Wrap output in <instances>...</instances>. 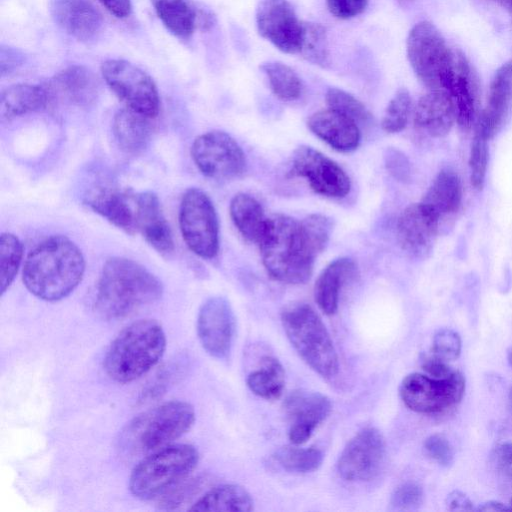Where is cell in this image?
<instances>
[{
  "mask_svg": "<svg viewBox=\"0 0 512 512\" xmlns=\"http://www.w3.org/2000/svg\"><path fill=\"white\" fill-rule=\"evenodd\" d=\"M428 457L443 467H448L454 459V451L448 439L442 434H433L424 442Z\"/></svg>",
  "mask_w": 512,
  "mask_h": 512,
  "instance_id": "ee69618b",
  "label": "cell"
},
{
  "mask_svg": "<svg viewBox=\"0 0 512 512\" xmlns=\"http://www.w3.org/2000/svg\"><path fill=\"white\" fill-rule=\"evenodd\" d=\"M163 294L161 281L141 264L124 257L108 259L101 271L95 310L105 320H117L156 302Z\"/></svg>",
  "mask_w": 512,
  "mask_h": 512,
  "instance_id": "3957f363",
  "label": "cell"
},
{
  "mask_svg": "<svg viewBox=\"0 0 512 512\" xmlns=\"http://www.w3.org/2000/svg\"><path fill=\"white\" fill-rule=\"evenodd\" d=\"M355 262L347 257L335 259L318 276L314 286V297L318 307L326 315L338 309L341 288L356 274Z\"/></svg>",
  "mask_w": 512,
  "mask_h": 512,
  "instance_id": "4316f807",
  "label": "cell"
},
{
  "mask_svg": "<svg viewBox=\"0 0 512 512\" xmlns=\"http://www.w3.org/2000/svg\"><path fill=\"white\" fill-rule=\"evenodd\" d=\"M479 511H510L511 508L496 501H489L483 503L481 506L477 508Z\"/></svg>",
  "mask_w": 512,
  "mask_h": 512,
  "instance_id": "f5cc1de1",
  "label": "cell"
},
{
  "mask_svg": "<svg viewBox=\"0 0 512 512\" xmlns=\"http://www.w3.org/2000/svg\"><path fill=\"white\" fill-rule=\"evenodd\" d=\"M199 452L191 444H170L142 458L129 478L131 494L141 500L162 497L196 468Z\"/></svg>",
  "mask_w": 512,
  "mask_h": 512,
  "instance_id": "52a82bcc",
  "label": "cell"
},
{
  "mask_svg": "<svg viewBox=\"0 0 512 512\" xmlns=\"http://www.w3.org/2000/svg\"><path fill=\"white\" fill-rule=\"evenodd\" d=\"M194 407L173 400L135 416L120 432L118 448L128 457L152 453L170 445L188 432L195 422Z\"/></svg>",
  "mask_w": 512,
  "mask_h": 512,
  "instance_id": "5b68a950",
  "label": "cell"
},
{
  "mask_svg": "<svg viewBox=\"0 0 512 512\" xmlns=\"http://www.w3.org/2000/svg\"><path fill=\"white\" fill-rule=\"evenodd\" d=\"M152 118L129 108L119 110L113 120V132L119 147L129 154H138L148 145Z\"/></svg>",
  "mask_w": 512,
  "mask_h": 512,
  "instance_id": "83f0119b",
  "label": "cell"
},
{
  "mask_svg": "<svg viewBox=\"0 0 512 512\" xmlns=\"http://www.w3.org/2000/svg\"><path fill=\"white\" fill-rule=\"evenodd\" d=\"M191 155L200 172L214 180L237 178L246 169L243 150L223 131L213 130L196 137Z\"/></svg>",
  "mask_w": 512,
  "mask_h": 512,
  "instance_id": "7c38bea8",
  "label": "cell"
},
{
  "mask_svg": "<svg viewBox=\"0 0 512 512\" xmlns=\"http://www.w3.org/2000/svg\"><path fill=\"white\" fill-rule=\"evenodd\" d=\"M490 137L484 128L477 123L471 143L469 156L470 181L476 190H482L488 166Z\"/></svg>",
  "mask_w": 512,
  "mask_h": 512,
  "instance_id": "ab89813d",
  "label": "cell"
},
{
  "mask_svg": "<svg viewBox=\"0 0 512 512\" xmlns=\"http://www.w3.org/2000/svg\"><path fill=\"white\" fill-rule=\"evenodd\" d=\"M158 18L173 35L188 39L198 28L199 9L192 0H151Z\"/></svg>",
  "mask_w": 512,
  "mask_h": 512,
  "instance_id": "4dcf8cb0",
  "label": "cell"
},
{
  "mask_svg": "<svg viewBox=\"0 0 512 512\" xmlns=\"http://www.w3.org/2000/svg\"><path fill=\"white\" fill-rule=\"evenodd\" d=\"M230 216L241 235L258 244L267 222L261 204L249 194L238 193L231 200Z\"/></svg>",
  "mask_w": 512,
  "mask_h": 512,
  "instance_id": "d6a6232c",
  "label": "cell"
},
{
  "mask_svg": "<svg viewBox=\"0 0 512 512\" xmlns=\"http://www.w3.org/2000/svg\"><path fill=\"white\" fill-rule=\"evenodd\" d=\"M291 173L306 179L316 193L330 198L345 197L350 179L332 159L310 146L298 147L292 158Z\"/></svg>",
  "mask_w": 512,
  "mask_h": 512,
  "instance_id": "9a60e30c",
  "label": "cell"
},
{
  "mask_svg": "<svg viewBox=\"0 0 512 512\" xmlns=\"http://www.w3.org/2000/svg\"><path fill=\"white\" fill-rule=\"evenodd\" d=\"M465 390V378L454 371L446 378L411 373L401 382L399 393L404 404L417 413L433 414L456 405Z\"/></svg>",
  "mask_w": 512,
  "mask_h": 512,
  "instance_id": "8fae6325",
  "label": "cell"
},
{
  "mask_svg": "<svg viewBox=\"0 0 512 512\" xmlns=\"http://www.w3.org/2000/svg\"><path fill=\"white\" fill-rule=\"evenodd\" d=\"M512 6V5H511Z\"/></svg>",
  "mask_w": 512,
  "mask_h": 512,
  "instance_id": "680465c9",
  "label": "cell"
},
{
  "mask_svg": "<svg viewBox=\"0 0 512 512\" xmlns=\"http://www.w3.org/2000/svg\"><path fill=\"white\" fill-rule=\"evenodd\" d=\"M440 218L422 202L406 207L396 225L401 248L417 258L427 257L435 244Z\"/></svg>",
  "mask_w": 512,
  "mask_h": 512,
  "instance_id": "ac0fdd59",
  "label": "cell"
},
{
  "mask_svg": "<svg viewBox=\"0 0 512 512\" xmlns=\"http://www.w3.org/2000/svg\"><path fill=\"white\" fill-rule=\"evenodd\" d=\"M446 506L450 511H471L474 509L471 500L461 491L451 492L447 496Z\"/></svg>",
  "mask_w": 512,
  "mask_h": 512,
  "instance_id": "816d5d0a",
  "label": "cell"
},
{
  "mask_svg": "<svg viewBox=\"0 0 512 512\" xmlns=\"http://www.w3.org/2000/svg\"><path fill=\"white\" fill-rule=\"evenodd\" d=\"M256 25L259 34L280 51L299 54L304 22L288 0H260L256 9Z\"/></svg>",
  "mask_w": 512,
  "mask_h": 512,
  "instance_id": "5bb4252c",
  "label": "cell"
},
{
  "mask_svg": "<svg viewBox=\"0 0 512 512\" xmlns=\"http://www.w3.org/2000/svg\"><path fill=\"white\" fill-rule=\"evenodd\" d=\"M495 459L498 467L512 480V443L498 445Z\"/></svg>",
  "mask_w": 512,
  "mask_h": 512,
  "instance_id": "681fc988",
  "label": "cell"
},
{
  "mask_svg": "<svg viewBox=\"0 0 512 512\" xmlns=\"http://www.w3.org/2000/svg\"><path fill=\"white\" fill-rule=\"evenodd\" d=\"M104 81L127 108L155 118L160 98L153 79L144 70L123 59H108L101 65Z\"/></svg>",
  "mask_w": 512,
  "mask_h": 512,
  "instance_id": "30bf717a",
  "label": "cell"
},
{
  "mask_svg": "<svg viewBox=\"0 0 512 512\" xmlns=\"http://www.w3.org/2000/svg\"><path fill=\"white\" fill-rule=\"evenodd\" d=\"M289 421L288 437L293 445H302L328 417L332 405L325 395L308 390H295L284 400Z\"/></svg>",
  "mask_w": 512,
  "mask_h": 512,
  "instance_id": "e0dca14e",
  "label": "cell"
},
{
  "mask_svg": "<svg viewBox=\"0 0 512 512\" xmlns=\"http://www.w3.org/2000/svg\"><path fill=\"white\" fill-rule=\"evenodd\" d=\"M48 107L55 105L86 108L99 94V82L95 74L83 65H70L56 73L44 85Z\"/></svg>",
  "mask_w": 512,
  "mask_h": 512,
  "instance_id": "d6986e66",
  "label": "cell"
},
{
  "mask_svg": "<svg viewBox=\"0 0 512 512\" xmlns=\"http://www.w3.org/2000/svg\"><path fill=\"white\" fill-rule=\"evenodd\" d=\"M386 454L385 440L375 428L359 431L346 444L337 463L339 475L350 482H365L375 478Z\"/></svg>",
  "mask_w": 512,
  "mask_h": 512,
  "instance_id": "4fadbf2b",
  "label": "cell"
},
{
  "mask_svg": "<svg viewBox=\"0 0 512 512\" xmlns=\"http://www.w3.org/2000/svg\"><path fill=\"white\" fill-rule=\"evenodd\" d=\"M510 504H511V505H510V508H511V510H512V499H511V503H510Z\"/></svg>",
  "mask_w": 512,
  "mask_h": 512,
  "instance_id": "6f0895ef",
  "label": "cell"
},
{
  "mask_svg": "<svg viewBox=\"0 0 512 512\" xmlns=\"http://www.w3.org/2000/svg\"><path fill=\"white\" fill-rule=\"evenodd\" d=\"M512 108V59L495 72L489 86L485 108L479 123L492 138L503 125Z\"/></svg>",
  "mask_w": 512,
  "mask_h": 512,
  "instance_id": "d4e9b609",
  "label": "cell"
},
{
  "mask_svg": "<svg viewBox=\"0 0 512 512\" xmlns=\"http://www.w3.org/2000/svg\"><path fill=\"white\" fill-rule=\"evenodd\" d=\"M421 202L440 219L456 213L462 202V186L458 175L450 169H442L432 181Z\"/></svg>",
  "mask_w": 512,
  "mask_h": 512,
  "instance_id": "f546056e",
  "label": "cell"
},
{
  "mask_svg": "<svg viewBox=\"0 0 512 512\" xmlns=\"http://www.w3.org/2000/svg\"><path fill=\"white\" fill-rule=\"evenodd\" d=\"M508 360L510 365L512 366V348L508 351Z\"/></svg>",
  "mask_w": 512,
  "mask_h": 512,
  "instance_id": "db71d44e",
  "label": "cell"
},
{
  "mask_svg": "<svg viewBox=\"0 0 512 512\" xmlns=\"http://www.w3.org/2000/svg\"><path fill=\"white\" fill-rule=\"evenodd\" d=\"M48 96L44 86L26 83L14 84L1 92L0 118L10 121L15 117L47 108Z\"/></svg>",
  "mask_w": 512,
  "mask_h": 512,
  "instance_id": "f1b7e54d",
  "label": "cell"
},
{
  "mask_svg": "<svg viewBox=\"0 0 512 512\" xmlns=\"http://www.w3.org/2000/svg\"><path fill=\"white\" fill-rule=\"evenodd\" d=\"M107 11L119 19L127 18L132 13L131 0H97Z\"/></svg>",
  "mask_w": 512,
  "mask_h": 512,
  "instance_id": "f907efd6",
  "label": "cell"
},
{
  "mask_svg": "<svg viewBox=\"0 0 512 512\" xmlns=\"http://www.w3.org/2000/svg\"><path fill=\"white\" fill-rule=\"evenodd\" d=\"M299 55L312 64L329 65V47L326 28L313 22H304V33Z\"/></svg>",
  "mask_w": 512,
  "mask_h": 512,
  "instance_id": "74e56055",
  "label": "cell"
},
{
  "mask_svg": "<svg viewBox=\"0 0 512 512\" xmlns=\"http://www.w3.org/2000/svg\"><path fill=\"white\" fill-rule=\"evenodd\" d=\"M253 506V499L245 488L236 484H223L207 491L188 510L249 512Z\"/></svg>",
  "mask_w": 512,
  "mask_h": 512,
  "instance_id": "1f68e13d",
  "label": "cell"
},
{
  "mask_svg": "<svg viewBox=\"0 0 512 512\" xmlns=\"http://www.w3.org/2000/svg\"><path fill=\"white\" fill-rule=\"evenodd\" d=\"M412 112V98L407 89H399L389 101L382 121L381 127L387 133H398L402 131L409 120Z\"/></svg>",
  "mask_w": 512,
  "mask_h": 512,
  "instance_id": "60d3db41",
  "label": "cell"
},
{
  "mask_svg": "<svg viewBox=\"0 0 512 512\" xmlns=\"http://www.w3.org/2000/svg\"><path fill=\"white\" fill-rule=\"evenodd\" d=\"M84 271L85 259L78 246L65 236L54 235L30 251L22 279L34 296L55 302L75 290Z\"/></svg>",
  "mask_w": 512,
  "mask_h": 512,
  "instance_id": "7a4b0ae2",
  "label": "cell"
},
{
  "mask_svg": "<svg viewBox=\"0 0 512 512\" xmlns=\"http://www.w3.org/2000/svg\"><path fill=\"white\" fill-rule=\"evenodd\" d=\"M509 399H510V404H511V408H512V388L510 390V397H509Z\"/></svg>",
  "mask_w": 512,
  "mask_h": 512,
  "instance_id": "9f6ffc18",
  "label": "cell"
},
{
  "mask_svg": "<svg viewBox=\"0 0 512 512\" xmlns=\"http://www.w3.org/2000/svg\"><path fill=\"white\" fill-rule=\"evenodd\" d=\"M307 125L317 137L335 150L349 152L359 146L361 139L359 126L330 108L312 114Z\"/></svg>",
  "mask_w": 512,
  "mask_h": 512,
  "instance_id": "484cf974",
  "label": "cell"
},
{
  "mask_svg": "<svg viewBox=\"0 0 512 512\" xmlns=\"http://www.w3.org/2000/svg\"><path fill=\"white\" fill-rule=\"evenodd\" d=\"M325 98L330 109L349 118L359 127L371 123L372 115L370 111L352 94L332 87L327 90Z\"/></svg>",
  "mask_w": 512,
  "mask_h": 512,
  "instance_id": "f35d334b",
  "label": "cell"
},
{
  "mask_svg": "<svg viewBox=\"0 0 512 512\" xmlns=\"http://www.w3.org/2000/svg\"><path fill=\"white\" fill-rule=\"evenodd\" d=\"M23 256V245L12 233L0 236V291L1 295L10 287L17 275Z\"/></svg>",
  "mask_w": 512,
  "mask_h": 512,
  "instance_id": "8d00e7d4",
  "label": "cell"
},
{
  "mask_svg": "<svg viewBox=\"0 0 512 512\" xmlns=\"http://www.w3.org/2000/svg\"><path fill=\"white\" fill-rule=\"evenodd\" d=\"M180 231L189 249L204 259L214 258L219 250V224L208 195L198 188L188 189L179 208Z\"/></svg>",
  "mask_w": 512,
  "mask_h": 512,
  "instance_id": "9c48e42d",
  "label": "cell"
},
{
  "mask_svg": "<svg viewBox=\"0 0 512 512\" xmlns=\"http://www.w3.org/2000/svg\"><path fill=\"white\" fill-rule=\"evenodd\" d=\"M260 69L266 75L273 94L283 101H294L303 92V83L298 74L288 65L269 61L262 63Z\"/></svg>",
  "mask_w": 512,
  "mask_h": 512,
  "instance_id": "e575fe53",
  "label": "cell"
},
{
  "mask_svg": "<svg viewBox=\"0 0 512 512\" xmlns=\"http://www.w3.org/2000/svg\"><path fill=\"white\" fill-rule=\"evenodd\" d=\"M443 91L453 101L459 126L464 130L469 129L476 117L478 82L473 67L459 49Z\"/></svg>",
  "mask_w": 512,
  "mask_h": 512,
  "instance_id": "ffe728a7",
  "label": "cell"
},
{
  "mask_svg": "<svg viewBox=\"0 0 512 512\" xmlns=\"http://www.w3.org/2000/svg\"><path fill=\"white\" fill-rule=\"evenodd\" d=\"M49 12L59 28L80 41L93 39L103 26L101 13L89 0H50Z\"/></svg>",
  "mask_w": 512,
  "mask_h": 512,
  "instance_id": "44dd1931",
  "label": "cell"
},
{
  "mask_svg": "<svg viewBox=\"0 0 512 512\" xmlns=\"http://www.w3.org/2000/svg\"><path fill=\"white\" fill-rule=\"evenodd\" d=\"M136 231L161 254L174 249L172 232L157 195L151 191L134 193Z\"/></svg>",
  "mask_w": 512,
  "mask_h": 512,
  "instance_id": "7402d4cb",
  "label": "cell"
},
{
  "mask_svg": "<svg viewBox=\"0 0 512 512\" xmlns=\"http://www.w3.org/2000/svg\"><path fill=\"white\" fill-rule=\"evenodd\" d=\"M461 352V339L449 328L438 330L432 341L431 353L447 362L457 359Z\"/></svg>",
  "mask_w": 512,
  "mask_h": 512,
  "instance_id": "b9f144b4",
  "label": "cell"
},
{
  "mask_svg": "<svg viewBox=\"0 0 512 512\" xmlns=\"http://www.w3.org/2000/svg\"><path fill=\"white\" fill-rule=\"evenodd\" d=\"M497 1H501L503 3L512 5V0H497Z\"/></svg>",
  "mask_w": 512,
  "mask_h": 512,
  "instance_id": "11a10c76",
  "label": "cell"
},
{
  "mask_svg": "<svg viewBox=\"0 0 512 512\" xmlns=\"http://www.w3.org/2000/svg\"><path fill=\"white\" fill-rule=\"evenodd\" d=\"M166 336L154 319H140L123 328L104 357L106 374L118 383H130L149 372L163 357Z\"/></svg>",
  "mask_w": 512,
  "mask_h": 512,
  "instance_id": "277c9868",
  "label": "cell"
},
{
  "mask_svg": "<svg viewBox=\"0 0 512 512\" xmlns=\"http://www.w3.org/2000/svg\"><path fill=\"white\" fill-rule=\"evenodd\" d=\"M86 204L97 214L127 234H135L134 193L99 186L86 196Z\"/></svg>",
  "mask_w": 512,
  "mask_h": 512,
  "instance_id": "cb8c5ba5",
  "label": "cell"
},
{
  "mask_svg": "<svg viewBox=\"0 0 512 512\" xmlns=\"http://www.w3.org/2000/svg\"><path fill=\"white\" fill-rule=\"evenodd\" d=\"M287 338L302 360L321 377L330 379L339 370L332 339L319 315L308 304L293 303L281 313Z\"/></svg>",
  "mask_w": 512,
  "mask_h": 512,
  "instance_id": "8992f818",
  "label": "cell"
},
{
  "mask_svg": "<svg viewBox=\"0 0 512 512\" xmlns=\"http://www.w3.org/2000/svg\"><path fill=\"white\" fill-rule=\"evenodd\" d=\"M385 165L389 173L399 181L407 182L411 178V165L404 153L390 148L385 154Z\"/></svg>",
  "mask_w": 512,
  "mask_h": 512,
  "instance_id": "f6af8a7d",
  "label": "cell"
},
{
  "mask_svg": "<svg viewBox=\"0 0 512 512\" xmlns=\"http://www.w3.org/2000/svg\"><path fill=\"white\" fill-rule=\"evenodd\" d=\"M413 121L419 131L430 137L446 136L457 121L456 110L448 93L428 90L416 103Z\"/></svg>",
  "mask_w": 512,
  "mask_h": 512,
  "instance_id": "603a6c76",
  "label": "cell"
},
{
  "mask_svg": "<svg viewBox=\"0 0 512 512\" xmlns=\"http://www.w3.org/2000/svg\"><path fill=\"white\" fill-rule=\"evenodd\" d=\"M246 383L255 395L266 400L278 399L285 386L284 368L276 358L265 356L260 361L259 369L247 376Z\"/></svg>",
  "mask_w": 512,
  "mask_h": 512,
  "instance_id": "836d02e7",
  "label": "cell"
},
{
  "mask_svg": "<svg viewBox=\"0 0 512 512\" xmlns=\"http://www.w3.org/2000/svg\"><path fill=\"white\" fill-rule=\"evenodd\" d=\"M331 232L332 221L323 214H311L300 221L283 214L267 218L258 242L266 271L283 283L307 282Z\"/></svg>",
  "mask_w": 512,
  "mask_h": 512,
  "instance_id": "6da1fadb",
  "label": "cell"
},
{
  "mask_svg": "<svg viewBox=\"0 0 512 512\" xmlns=\"http://www.w3.org/2000/svg\"><path fill=\"white\" fill-rule=\"evenodd\" d=\"M422 502V488L414 482H406L394 490L391 495L390 506L397 511H411L418 509Z\"/></svg>",
  "mask_w": 512,
  "mask_h": 512,
  "instance_id": "7bdbcfd3",
  "label": "cell"
},
{
  "mask_svg": "<svg viewBox=\"0 0 512 512\" xmlns=\"http://www.w3.org/2000/svg\"><path fill=\"white\" fill-rule=\"evenodd\" d=\"M196 330L204 350L214 358L225 359L235 333V316L229 301L222 296L207 299L200 307Z\"/></svg>",
  "mask_w": 512,
  "mask_h": 512,
  "instance_id": "2e32d148",
  "label": "cell"
},
{
  "mask_svg": "<svg viewBox=\"0 0 512 512\" xmlns=\"http://www.w3.org/2000/svg\"><path fill=\"white\" fill-rule=\"evenodd\" d=\"M26 61L25 54L17 48L2 45L0 48L1 75H8L22 66Z\"/></svg>",
  "mask_w": 512,
  "mask_h": 512,
  "instance_id": "7dc6e473",
  "label": "cell"
},
{
  "mask_svg": "<svg viewBox=\"0 0 512 512\" xmlns=\"http://www.w3.org/2000/svg\"><path fill=\"white\" fill-rule=\"evenodd\" d=\"M420 362L426 374L433 378H446L455 371L449 366L447 361L442 360L431 352L423 354Z\"/></svg>",
  "mask_w": 512,
  "mask_h": 512,
  "instance_id": "c3c4849f",
  "label": "cell"
},
{
  "mask_svg": "<svg viewBox=\"0 0 512 512\" xmlns=\"http://www.w3.org/2000/svg\"><path fill=\"white\" fill-rule=\"evenodd\" d=\"M329 12L338 19H351L362 14L368 0H326Z\"/></svg>",
  "mask_w": 512,
  "mask_h": 512,
  "instance_id": "bcb514c9",
  "label": "cell"
},
{
  "mask_svg": "<svg viewBox=\"0 0 512 512\" xmlns=\"http://www.w3.org/2000/svg\"><path fill=\"white\" fill-rule=\"evenodd\" d=\"M323 453L317 448L284 446L274 453V459L286 471L309 473L317 470L323 462Z\"/></svg>",
  "mask_w": 512,
  "mask_h": 512,
  "instance_id": "d590c367",
  "label": "cell"
},
{
  "mask_svg": "<svg viewBox=\"0 0 512 512\" xmlns=\"http://www.w3.org/2000/svg\"><path fill=\"white\" fill-rule=\"evenodd\" d=\"M406 51L418 80L429 91H443L457 49L447 43L437 27L429 21L415 24L408 34Z\"/></svg>",
  "mask_w": 512,
  "mask_h": 512,
  "instance_id": "ba28073f",
  "label": "cell"
}]
</instances>
